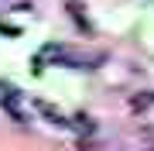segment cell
I'll return each instance as SVG.
<instances>
[{"mask_svg": "<svg viewBox=\"0 0 154 151\" xmlns=\"http://www.w3.org/2000/svg\"><path fill=\"white\" fill-rule=\"evenodd\" d=\"M4 106H7V113H11L14 120H24V113H21V100H17V93H14V90H7V93H4Z\"/></svg>", "mask_w": 154, "mask_h": 151, "instance_id": "6da1fadb", "label": "cell"}, {"mask_svg": "<svg viewBox=\"0 0 154 151\" xmlns=\"http://www.w3.org/2000/svg\"><path fill=\"white\" fill-rule=\"evenodd\" d=\"M38 110L45 113V117H51L55 124H62V127H69V120L62 117V113H58V110H55V106H51V103H38Z\"/></svg>", "mask_w": 154, "mask_h": 151, "instance_id": "7a4b0ae2", "label": "cell"}]
</instances>
